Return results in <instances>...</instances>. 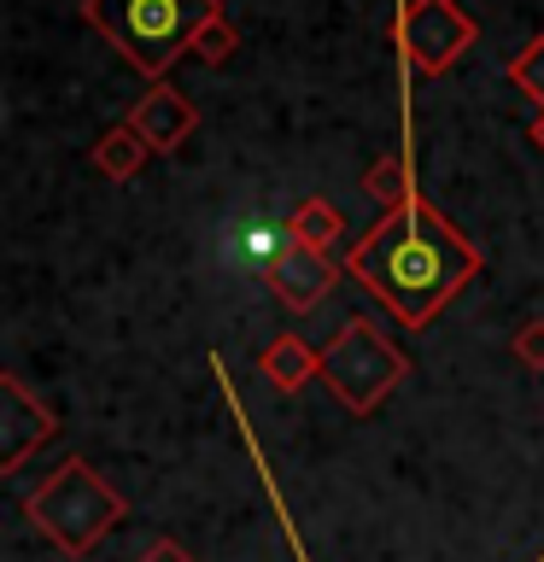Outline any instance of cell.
Returning a JSON list of instances; mask_svg holds the SVG:
<instances>
[{"instance_id":"cell-4","label":"cell","mask_w":544,"mask_h":562,"mask_svg":"<svg viewBox=\"0 0 544 562\" xmlns=\"http://www.w3.org/2000/svg\"><path fill=\"white\" fill-rule=\"evenodd\" d=\"M298 228L281 223V217H263V211H252V217H235L223 228V258L228 270H252V276H275L281 263H287L298 252Z\"/></svg>"},{"instance_id":"cell-8","label":"cell","mask_w":544,"mask_h":562,"mask_svg":"<svg viewBox=\"0 0 544 562\" xmlns=\"http://www.w3.org/2000/svg\"><path fill=\"white\" fill-rule=\"evenodd\" d=\"M140 562H193V557L182 551V544H170V539H158V544H152V551H147V557H140Z\"/></svg>"},{"instance_id":"cell-1","label":"cell","mask_w":544,"mask_h":562,"mask_svg":"<svg viewBox=\"0 0 544 562\" xmlns=\"http://www.w3.org/2000/svg\"><path fill=\"white\" fill-rule=\"evenodd\" d=\"M351 270L369 293H381L404 323H428L463 281L480 270L474 246L439 217L433 205H398L393 217H381L351 252Z\"/></svg>"},{"instance_id":"cell-2","label":"cell","mask_w":544,"mask_h":562,"mask_svg":"<svg viewBox=\"0 0 544 562\" xmlns=\"http://www.w3.org/2000/svg\"><path fill=\"white\" fill-rule=\"evenodd\" d=\"M88 18L123 47L129 65L165 70L200 35L211 0H88Z\"/></svg>"},{"instance_id":"cell-9","label":"cell","mask_w":544,"mask_h":562,"mask_svg":"<svg viewBox=\"0 0 544 562\" xmlns=\"http://www.w3.org/2000/svg\"><path fill=\"white\" fill-rule=\"evenodd\" d=\"M539 59H544V42H539ZM515 77H521L526 88H533V94H544V65H539V70H526V65H521Z\"/></svg>"},{"instance_id":"cell-6","label":"cell","mask_w":544,"mask_h":562,"mask_svg":"<svg viewBox=\"0 0 544 562\" xmlns=\"http://www.w3.org/2000/svg\"><path fill=\"white\" fill-rule=\"evenodd\" d=\"M328 281H333V263H328L322 252H316V246H298V252H293L287 263H281L275 276H270V288H275L281 299H287V305H310V299L322 293Z\"/></svg>"},{"instance_id":"cell-3","label":"cell","mask_w":544,"mask_h":562,"mask_svg":"<svg viewBox=\"0 0 544 562\" xmlns=\"http://www.w3.org/2000/svg\"><path fill=\"white\" fill-rule=\"evenodd\" d=\"M30 516H35V527H42L53 544H59V551L82 557V551H94V539H105L117 527L123 504H117V492L105 486L88 463H65L30 498Z\"/></svg>"},{"instance_id":"cell-7","label":"cell","mask_w":544,"mask_h":562,"mask_svg":"<svg viewBox=\"0 0 544 562\" xmlns=\"http://www.w3.org/2000/svg\"><path fill=\"white\" fill-rule=\"evenodd\" d=\"M135 130H140V140H152V147H175V140L193 130V112L170 94V88H152V100L135 112Z\"/></svg>"},{"instance_id":"cell-5","label":"cell","mask_w":544,"mask_h":562,"mask_svg":"<svg viewBox=\"0 0 544 562\" xmlns=\"http://www.w3.org/2000/svg\"><path fill=\"white\" fill-rule=\"evenodd\" d=\"M468 42H474V24L451 7V0H416L410 18H404V47H410V59L421 70L451 65Z\"/></svg>"}]
</instances>
